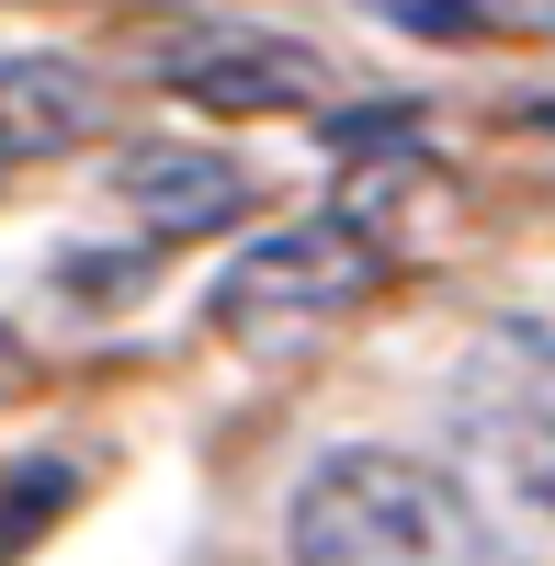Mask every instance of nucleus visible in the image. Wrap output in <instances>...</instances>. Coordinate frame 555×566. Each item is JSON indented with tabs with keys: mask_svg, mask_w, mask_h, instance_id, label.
<instances>
[{
	"mask_svg": "<svg viewBox=\"0 0 555 566\" xmlns=\"http://www.w3.org/2000/svg\"><path fill=\"white\" fill-rule=\"evenodd\" d=\"M284 566H499L465 476H442L420 453L341 442L306 464L284 510Z\"/></svg>",
	"mask_w": 555,
	"mask_h": 566,
	"instance_id": "nucleus-1",
	"label": "nucleus"
},
{
	"mask_svg": "<svg viewBox=\"0 0 555 566\" xmlns=\"http://www.w3.org/2000/svg\"><path fill=\"white\" fill-rule=\"evenodd\" d=\"M375 283H386V227L363 216V205H329V216H295L284 239H261L239 272H216L205 317L239 352H295L329 317H352Z\"/></svg>",
	"mask_w": 555,
	"mask_h": 566,
	"instance_id": "nucleus-2",
	"label": "nucleus"
},
{
	"mask_svg": "<svg viewBox=\"0 0 555 566\" xmlns=\"http://www.w3.org/2000/svg\"><path fill=\"white\" fill-rule=\"evenodd\" d=\"M170 91L205 114H306L329 103V57L295 34H193L170 45Z\"/></svg>",
	"mask_w": 555,
	"mask_h": 566,
	"instance_id": "nucleus-3",
	"label": "nucleus"
},
{
	"mask_svg": "<svg viewBox=\"0 0 555 566\" xmlns=\"http://www.w3.org/2000/svg\"><path fill=\"white\" fill-rule=\"evenodd\" d=\"M125 216L148 227V239H216V227L250 216V170L227 148H181V136H148V148H125L114 170Z\"/></svg>",
	"mask_w": 555,
	"mask_h": 566,
	"instance_id": "nucleus-4",
	"label": "nucleus"
},
{
	"mask_svg": "<svg viewBox=\"0 0 555 566\" xmlns=\"http://www.w3.org/2000/svg\"><path fill=\"white\" fill-rule=\"evenodd\" d=\"M103 136V80L80 57H0V159H69Z\"/></svg>",
	"mask_w": 555,
	"mask_h": 566,
	"instance_id": "nucleus-5",
	"label": "nucleus"
},
{
	"mask_svg": "<svg viewBox=\"0 0 555 566\" xmlns=\"http://www.w3.org/2000/svg\"><path fill=\"white\" fill-rule=\"evenodd\" d=\"M522 453H533V499L555 510V363L533 374V419H522Z\"/></svg>",
	"mask_w": 555,
	"mask_h": 566,
	"instance_id": "nucleus-6",
	"label": "nucleus"
},
{
	"mask_svg": "<svg viewBox=\"0 0 555 566\" xmlns=\"http://www.w3.org/2000/svg\"><path fill=\"white\" fill-rule=\"evenodd\" d=\"M465 23L488 34V23H555V0H465Z\"/></svg>",
	"mask_w": 555,
	"mask_h": 566,
	"instance_id": "nucleus-7",
	"label": "nucleus"
}]
</instances>
